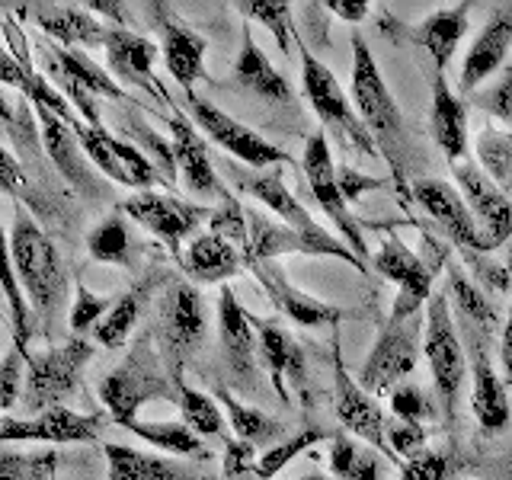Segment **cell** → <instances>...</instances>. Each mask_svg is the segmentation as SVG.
Masks as SVG:
<instances>
[{"label":"cell","mask_w":512,"mask_h":480,"mask_svg":"<svg viewBox=\"0 0 512 480\" xmlns=\"http://www.w3.org/2000/svg\"><path fill=\"white\" fill-rule=\"evenodd\" d=\"M330 439H333V432H327L324 426H308V429L295 432L292 439L266 448L263 458L256 461V480H272L292 458H298L301 452H308V448H314L317 442H330Z\"/></svg>","instance_id":"43"},{"label":"cell","mask_w":512,"mask_h":480,"mask_svg":"<svg viewBox=\"0 0 512 480\" xmlns=\"http://www.w3.org/2000/svg\"><path fill=\"white\" fill-rule=\"evenodd\" d=\"M372 266H375V272H381L384 279H391L397 285V301L391 308L394 320L420 314V308L429 304L432 276H436V269H432L426 260H420L410 247L400 244L394 234L384 240L381 250L372 256Z\"/></svg>","instance_id":"15"},{"label":"cell","mask_w":512,"mask_h":480,"mask_svg":"<svg viewBox=\"0 0 512 480\" xmlns=\"http://www.w3.org/2000/svg\"><path fill=\"white\" fill-rule=\"evenodd\" d=\"M301 80H304V96H308L311 109L317 112L324 132H330L336 141H343L346 148L359 151L365 157H381L375 138L368 135V128L359 116V109L352 106V100L346 96V90L340 87V80L333 77V71L327 64H320L308 45L301 48Z\"/></svg>","instance_id":"4"},{"label":"cell","mask_w":512,"mask_h":480,"mask_svg":"<svg viewBox=\"0 0 512 480\" xmlns=\"http://www.w3.org/2000/svg\"><path fill=\"white\" fill-rule=\"evenodd\" d=\"M500 368H503L506 388L512 391V308H509V317L503 324V336H500Z\"/></svg>","instance_id":"58"},{"label":"cell","mask_w":512,"mask_h":480,"mask_svg":"<svg viewBox=\"0 0 512 480\" xmlns=\"http://www.w3.org/2000/svg\"><path fill=\"white\" fill-rule=\"evenodd\" d=\"M410 192H413L416 205H420L423 212L439 224L455 247L474 250V253L487 250L484 234H480V228H477V218L471 212V205L461 199V192L452 183L432 180V176H420V180H413Z\"/></svg>","instance_id":"18"},{"label":"cell","mask_w":512,"mask_h":480,"mask_svg":"<svg viewBox=\"0 0 512 480\" xmlns=\"http://www.w3.org/2000/svg\"><path fill=\"white\" fill-rule=\"evenodd\" d=\"M125 429L135 432L141 442H148L154 448H164V452H170V455H186V458L205 455L208 458V452L202 448V439L186 423H141V420H135Z\"/></svg>","instance_id":"41"},{"label":"cell","mask_w":512,"mask_h":480,"mask_svg":"<svg viewBox=\"0 0 512 480\" xmlns=\"http://www.w3.org/2000/svg\"><path fill=\"white\" fill-rule=\"evenodd\" d=\"M154 16L151 23L157 26V36H160V55H164V64L167 71L173 74L176 84L183 87L186 100L192 93V87H196V80L205 74V52H208V42L199 36L196 29H189L180 16L167 13L164 4L157 7H148Z\"/></svg>","instance_id":"22"},{"label":"cell","mask_w":512,"mask_h":480,"mask_svg":"<svg viewBox=\"0 0 512 480\" xmlns=\"http://www.w3.org/2000/svg\"><path fill=\"white\" fill-rule=\"evenodd\" d=\"M247 231L250 244L244 250V266L260 260H279L285 253H304V256H330L327 247H320L317 240L292 231L288 224H279L266 215H256L247 208Z\"/></svg>","instance_id":"31"},{"label":"cell","mask_w":512,"mask_h":480,"mask_svg":"<svg viewBox=\"0 0 512 480\" xmlns=\"http://www.w3.org/2000/svg\"><path fill=\"white\" fill-rule=\"evenodd\" d=\"M218 336H221V352L224 365H228L234 388L253 391L256 378V352H260V333H256L253 317L240 308L237 295L228 285L218 295Z\"/></svg>","instance_id":"19"},{"label":"cell","mask_w":512,"mask_h":480,"mask_svg":"<svg viewBox=\"0 0 512 480\" xmlns=\"http://www.w3.org/2000/svg\"><path fill=\"white\" fill-rule=\"evenodd\" d=\"M141 301H144L141 288H132V292H125L116 304H112V311L100 320V327L93 330L96 343L106 346V349H119V346H125L128 333H132L135 324H138Z\"/></svg>","instance_id":"44"},{"label":"cell","mask_w":512,"mask_h":480,"mask_svg":"<svg viewBox=\"0 0 512 480\" xmlns=\"http://www.w3.org/2000/svg\"><path fill=\"white\" fill-rule=\"evenodd\" d=\"M448 295H452L458 317H464V324H474L480 330H493L496 311L487 304V295L480 292L458 266H448Z\"/></svg>","instance_id":"42"},{"label":"cell","mask_w":512,"mask_h":480,"mask_svg":"<svg viewBox=\"0 0 512 480\" xmlns=\"http://www.w3.org/2000/svg\"><path fill=\"white\" fill-rule=\"evenodd\" d=\"M74 135L80 141V148H84L87 157L93 160V167H100L109 180H116L122 186L144 189V192H148L151 186H157V183H164L151 160L144 157L141 148H135L132 141H122L116 135H109L103 125H90V122L80 119L74 125Z\"/></svg>","instance_id":"13"},{"label":"cell","mask_w":512,"mask_h":480,"mask_svg":"<svg viewBox=\"0 0 512 480\" xmlns=\"http://www.w3.org/2000/svg\"><path fill=\"white\" fill-rule=\"evenodd\" d=\"M103 455L109 464V480H205L180 461L138 452L119 442H106Z\"/></svg>","instance_id":"34"},{"label":"cell","mask_w":512,"mask_h":480,"mask_svg":"<svg viewBox=\"0 0 512 480\" xmlns=\"http://www.w3.org/2000/svg\"><path fill=\"white\" fill-rule=\"evenodd\" d=\"M90 356L93 346L80 336L45 352H26V407L36 416L42 410L61 407V400L80 388V372Z\"/></svg>","instance_id":"8"},{"label":"cell","mask_w":512,"mask_h":480,"mask_svg":"<svg viewBox=\"0 0 512 480\" xmlns=\"http://www.w3.org/2000/svg\"><path fill=\"white\" fill-rule=\"evenodd\" d=\"M42 55H45V77L61 93H90V96H106L112 103H132L119 80L109 71H103V64L90 61L80 48H61V45H48L42 42Z\"/></svg>","instance_id":"21"},{"label":"cell","mask_w":512,"mask_h":480,"mask_svg":"<svg viewBox=\"0 0 512 480\" xmlns=\"http://www.w3.org/2000/svg\"><path fill=\"white\" fill-rule=\"evenodd\" d=\"M256 333H260V362L272 378V388L282 397V404H288V388H301L304 378H308L304 349L292 333L269 324V320H260Z\"/></svg>","instance_id":"29"},{"label":"cell","mask_w":512,"mask_h":480,"mask_svg":"<svg viewBox=\"0 0 512 480\" xmlns=\"http://www.w3.org/2000/svg\"><path fill=\"white\" fill-rule=\"evenodd\" d=\"M333 413L349 436H359L365 445H372L378 455H384V461H397V455L388 445V420H384V410L378 407V400L349 375L340 343H333Z\"/></svg>","instance_id":"10"},{"label":"cell","mask_w":512,"mask_h":480,"mask_svg":"<svg viewBox=\"0 0 512 480\" xmlns=\"http://www.w3.org/2000/svg\"><path fill=\"white\" fill-rule=\"evenodd\" d=\"M330 471L336 480H381V455L372 445H359L349 432H333Z\"/></svg>","instance_id":"37"},{"label":"cell","mask_w":512,"mask_h":480,"mask_svg":"<svg viewBox=\"0 0 512 480\" xmlns=\"http://www.w3.org/2000/svg\"><path fill=\"white\" fill-rule=\"evenodd\" d=\"M391 410H394V420H407V423H423L439 413V407L432 404V397L420 384H410V381L397 384L391 391Z\"/></svg>","instance_id":"49"},{"label":"cell","mask_w":512,"mask_h":480,"mask_svg":"<svg viewBox=\"0 0 512 480\" xmlns=\"http://www.w3.org/2000/svg\"><path fill=\"white\" fill-rule=\"evenodd\" d=\"M87 250L96 263H109V266H135V253H138V240L128 231L125 218H106L103 224L87 234Z\"/></svg>","instance_id":"39"},{"label":"cell","mask_w":512,"mask_h":480,"mask_svg":"<svg viewBox=\"0 0 512 480\" xmlns=\"http://www.w3.org/2000/svg\"><path fill=\"white\" fill-rule=\"evenodd\" d=\"M100 397L109 410V420L116 426H128L138 420V410L148 404V400L160 397V400H173L176 404V381L173 375L167 378L160 372V362L154 356V349L148 340H141L128 359L109 372L100 384Z\"/></svg>","instance_id":"3"},{"label":"cell","mask_w":512,"mask_h":480,"mask_svg":"<svg viewBox=\"0 0 512 480\" xmlns=\"http://www.w3.org/2000/svg\"><path fill=\"white\" fill-rule=\"evenodd\" d=\"M388 445L397 458H413L426 452V426L407 420H388Z\"/></svg>","instance_id":"55"},{"label":"cell","mask_w":512,"mask_h":480,"mask_svg":"<svg viewBox=\"0 0 512 480\" xmlns=\"http://www.w3.org/2000/svg\"><path fill=\"white\" fill-rule=\"evenodd\" d=\"M7 247H10L7 256L16 269V279H20V285L29 295V304L36 308L42 324H52V320L61 317L64 304H68V276H64L58 247L26 208L16 212Z\"/></svg>","instance_id":"2"},{"label":"cell","mask_w":512,"mask_h":480,"mask_svg":"<svg viewBox=\"0 0 512 480\" xmlns=\"http://www.w3.org/2000/svg\"><path fill=\"white\" fill-rule=\"evenodd\" d=\"M119 212L128 215L132 221H138L141 228H148L154 237L164 240L173 253H180L183 240L189 234H196V228L205 218H212V212L202 205H192L186 199L164 196V192H151V189L138 192V196H132V199H125L119 205Z\"/></svg>","instance_id":"14"},{"label":"cell","mask_w":512,"mask_h":480,"mask_svg":"<svg viewBox=\"0 0 512 480\" xmlns=\"http://www.w3.org/2000/svg\"><path fill=\"white\" fill-rule=\"evenodd\" d=\"M173 381H176V404L183 410V423L196 432L199 439L224 436V413H221V404L215 400V394L189 388L183 375H173Z\"/></svg>","instance_id":"38"},{"label":"cell","mask_w":512,"mask_h":480,"mask_svg":"<svg viewBox=\"0 0 512 480\" xmlns=\"http://www.w3.org/2000/svg\"><path fill=\"white\" fill-rule=\"evenodd\" d=\"M189 109H192V119H196V125L202 128V132L212 138L218 148L228 151L231 157L244 160L250 170L292 164V154L276 148V144L266 141L260 132H253V128H247L244 122H237L234 116H228V112L212 106L208 100L189 96Z\"/></svg>","instance_id":"12"},{"label":"cell","mask_w":512,"mask_h":480,"mask_svg":"<svg viewBox=\"0 0 512 480\" xmlns=\"http://www.w3.org/2000/svg\"><path fill=\"white\" fill-rule=\"evenodd\" d=\"M237 10L244 13L247 20L263 23L272 32V39L279 42L282 55L292 52V39H295L292 4H285V0H244V4H237Z\"/></svg>","instance_id":"45"},{"label":"cell","mask_w":512,"mask_h":480,"mask_svg":"<svg viewBox=\"0 0 512 480\" xmlns=\"http://www.w3.org/2000/svg\"><path fill=\"white\" fill-rule=\"evenodd\" d=\"M87 10H100L106 13L109 20H116V23H125V4H109V0H93V4H87Z\"/></svg>","instance_id":"60"},{"label":"cell","mask_w":512,"mask_h":480,"mask_svg":"<svg viewBox=\"0 0 512 480\" xmlns=\"http://www.w3.org/2000/svg\"><path fill=\"white\" fill-rule=\"evenodd\" d=\"M215 400L224 407V413H228L231 429L237 432L240 442H250L253 448H272V445H279L276 439L285 432L282 423H276L263 410L240 404V400L228 388H215Z\"/></svg>","instance_id":"36"},{"label":"cell","mask_w":512,"mask_h":480,"mask_svg":"<svg viewBox=\"0 0 512 480\" xmlns=\"http://www.w3.org/2000/svg\"><path fill=\"white\" fill-rule=\"evenodd\" d=\"M304 173H308V186L314 192L317 205L324 208V215L333 221L336 234L346 240V247L359 256V260L368 266L372 263V253H368L365 234L359 228V218L349 212V202L340 189V180H336V167H333V154L327 144V132L311 135L308 148H304Z\"/></svg>","instance_id":"9"},{"label":"cell","mask_w":512,"mask_h":480,"mask_svg":"<svg viewBox=\"0 0 512 480\" xmlns=\"http://www.w3.org/2000/svg\"><path fill=\"white\" fill-rule=\"evenodd\" d=\"M106 426L103 413H77L68 407L42 410L32 420H13L4 416L0 423V442H45V445H68V442H96Z\"/></svg>","instance_id":"16"},{"label":"cell","mask_w":512,"mask_h":480,"mask_svg":"<svg viewBox=\"0 0 512 480\" xmlns=\"http://www.w3.org/2000/svg\"><path fill=\"white\" fill-rule=\"evenodd\" d=\"M256 448L250 442H228L224 445V480H234V477H256Z\"/></svg>","instance_id":"56"},{"label":"cell","mask_w":512,"mask_h":480,"mask_svg":"<svg viewBox=\"0 0 512 480\" xmlns=\"http://www.w3.org/2000/svg\"><path fill=\"white\" fill-rule=\"evenodd\" d=\"M512 48V4L496 7L487 26L480 29V36L468 48L461 64V96H474L480 84H487L503 68V61Z\"/></svg>","instance_id":"25"},{"label":"cell","mask_w":512,"mask_h":480,"mask_svg":"<svg viewBox=\"0 0 512 480\" xmlns=\"http://www.w3.org/2000/svg\"><path fill=\"white\" fill-rule=\"evenodd\" d=\"M333 16H340L346 23H362L368 16V4H346V0H327L324 4Z\"/></svg>","instance_id":"59"},{"label":"cell","mask_w":512,"mask_h":480,"mask_svg":"<svg viewBox=\"0 0 512 480\" xmlns=\"http://www.w3.org/2000/svg\"><path fill=\"white\" fill-rule=\"evenodd\" d=\"M423 352L432 368V384H436V397L445 423H455L458 413V394L464 375H468V356L458 340L452 308H448V295H432L426 304V336H423Z\"/></svg>","instance_id":"5"},{"label":"cell","mask_w":512,"mask_h":480,"mask_svg":"<svg viewBox=\"0 0 512 480\" xmlns=\"http://www.w3.org/2000/svg\"><path fill=\"white\" fill-rule=\"evenodd\" d=\"M423 336H426V314H413L404 320L388 317V324L381 327L378 340L368 352V359L359 372V384L368 394H384L394 391L397 384L416 368L423 352Z\"/></svg>","instance_id":"7"},{"label":"cell","mask_w":512,"mask_h":480,"mask_svg":"<svg viewBox=\"0 0 512 480\" xmlns=\"http://www.w3.org/2000/svg\"><path fill=\"white\" fill-rule=\"evenodd\" d=\"M487 336L490 330L464 324V343H468V359H471V410L480 429L493 436V432L506 429L509 423V397H506V381L496 375V368L490 362Z\"/></svg>","instance_id":"17"},{"label":"cell","mask_w":512,"mask_h":480,"mask_svg":"<svg viewBox=\"0 0 512 480\" xmlns=\"http://www.w3.org/2000/svg\"><path fill=\"white\" fill-rule=\"evenodd\" d=\"M167 125H170V135H173L170 141H173L176 167L183 170L186 189L192 192V196H199V199H218L221 205L231 202L234 196L221 186L215 164H212V157H208V148H205L196 122L173 109L167 116Z\"/></svg>","instance_id":"23"},{"label":"cell","mask_w":512,"mask_h":480,"mask_svg":"<svg viewBox=\"0 0 512 480\" xmlns=\"http://www.w3.org/2000/svg\"><path fill=\"white\" fill-rule=\"evenodd\" d=\"M205 336V301L196 285L176 282L160 301L157 340L170 362V375H180L183 362L199 349Z\"/></svg>","instance_id":"11"},{"label":"cell","mask_w":512,"mask_h":480,"mask_svg":"<svg viewBox=\"0 0 512 480\" xmlns=\"http://www.w3.org/2000/svg\"><path fill=\"white\" fill-rule=\"evenodd\" d=\"M186 272L192 279L199 282H224L240 272V266H244V253H240L231 240H224L218 234H199L196 240L189 244L186 256Z\"/></svg>","instance_id":"35"},{"label":"cell","mask_w":512,"mask_h":480,"mask_svg":"<svg viewBox=\"0 0 512 480\" xmlns=\"http://www.w3.org/2000/svg\"><path fill=\"white\" fill-rule=\"evenodd\" d=\"M336 180H340V189H343L346 202H356L359 196H365V192H372V189H381V186H384V180H375V176H365V173L352 170V167H336Z\"/></svg>","instance_id":"57"},{"label":"cell","mask_w":512,"mask_h":480,"mask_svg":"<svg viewBox=\"0 0 512 480\" xmlns=\"http://www.w3.org/2000/svg\"><path fill=\"white\" fill-rule=\"evenodd\" d=\"M4 292H7V308H10V330H13V343L26 352L32 333H36V308L26 304V288L16 279V269L7 256V266H4Z\"/></svg>","instance_id":"46"},{"label":"cell","mask_w":512,"mask_h":480,"mask_svg":"<svg viewBox=\"0 0 512 480\" xmlns=\"http://www.w3.org/2000/svg\"><path fill=\"white\" fill-rule=\"evenodd\" d=\"M448 474H452V458L432 448L400 464V480H448Z\"/></svg>","instance_id":"54"},{"label":"cell","mask_w":512,"mask_h":480,"mask_svg":"<svg viewBox=\"0 0 512 480\" xmlns=\"http://www.w3.org/2000/svg\"><path fill=\"white\" fill-rule=\"evenodd\" d=\"M295 480H330L327 474H317V471H311V474H301V477H295Z\"/></svg>","instance_id":"61"},{"label":"cell","mask_w":512,"mask_h":480,"mask_svg":"<svg viewBox=\"0 0 512 480\" xmlns=\"http://www.w3.org/2000/svg\"><path fill=\"white\" fill-rule=\"evenodd\" d=\"M138 138L144 144V157L151 160L154 170L160 173V180H164L170 189L176 183V154H173V141L167 138H160L154 128L148 122H141V119H132V125H128V141Z\"/></svg>","instance_id":"48"},{"label":"cell","mask_w":512,"mask_h":480,"mask_svg":"<svg viewBox=\"0 0 512 480\" xmlns=\"http://www.w3.org/2000/svg\"><path fill=\"white\" fill-rule=\"evenodd\" d=\"M429 128L432 138L448 157V164H464L468 160V106L458 100L455 90H448L445 74L432 84V109H429Z\"/></svg>","instance_id":"30"},{"label":"cell","mask_w":512,"mask_h":480,"mask_svg":"<svg viewBox=\"0 0 512 480\" xmlns=\"http://www.w3.org/2000/svg\"><path fill=\"white\" fill-rule=\"evenodd\" d=\"M455 180L464 192V202L471 205L474 218L480 221V234H484L487 250H496L512 237V199L503 192L490 176L480 170V164H455Z\"/></svg>","instance_id":"20"},{"label":"cell","mask_w":512,"mask_h":480,"mask_svg":"<svg viewBox=\"0 0 512 480\" xmlns=\"http://www.w3.org/2000/svg\"><path fill=\"white\" fill-rule=\"evenodd\" d=\"M468 13H471V4L442 7L436 13H429L423 23L407 29L410 42L426 48L429 58L436 61L439 74H445V68L452 64V58L458 52V42L464 39V32H468Z\"/></svg>","instance_id":"32"},{"label":"cell","mask_w":512,"mask_h":480,"mask_svg":"<svg viewBox=\"0 0 512 480\" xmlns=\"http://www.w3.org/2000/svg\"><path fill=\"white\" fill-rule=\"evenodd\" d=\"M228 173H231V180H234L240 189L250 192L253 199H260L276 218H282V224H288V228L298 231V234H304V237L317 240L320 247H327L333 260H343V263H349L352 269H359V272H372V269H368V266L359 260L356 253H352V250L346 247V240H343V237H336V234H330L327 228H320V224L311 218L308 208H304V205L292 196V192H288V186L282 183V173H279V170L260 173V170H237V167H231Z\"/></svg>","instance_id":"6"},{"label":"cell","mask_w":512,"mask_h":480,"mask_svg":"<svg viewBox=\"0 0 512 480\" xmlns=\"http://www.w3.org/2000/svg\"><path fill=\"white\" fill-rule=\"evenodd\" d=\"M474 151L490 180L503 192H512V132H500V128H480L474 138Z\"/></svg>","instance_id":"40"},{"label":"cell","mask_w":512,"mask_h":480,"mask_svg":"<svg viewBox=\"0 0 512 480\" xmlns=\"http://www.w3.org/2000/svg\"><path fill=\"white\" fill-rule=\"evenodd\" d=\"M112 304L106 295H93L90 288L77 285V295H74V304H71V317H68V327L74 336H84L87 330H96L100 327V320L112 311Z\"/></svg>","instance_id":"51"},{"label":"cell","mask_w":512,"mask_h":480,"mask_svg":"<svg viewBox=\"0 0 512 480\" xmlns=\"http://www.w3.org/2000/svg\"><path fill=\"white\" fill-rule=\"evenodd\" d=\"M20 16L36 23L48 39H55L61 48H100L106 45V32L103 23L96 20L87 7H74V4H29L20 7Z\"/></svg>","instance_id":"26"},{"label":"cell","mask_w":512,"mask_h":480,"mask_svg":"<svg viewBox=\"0 0 512 480\" xmlns=\"http://www.w3.org/2000/svg\"><path fill=\"white\" fill-rule=\"evenodd\" d=\"M208 228H212V234L231 240V244L244 253L247 244H250V231H247V208H240L234 199L218 205L212 218H208Z\"/></svg>","instance_id":"52"},{"label":"cell","mask_w":512,"mask_h":480,"mask_svg":"<svg viewBox=\"0 0 512 480\" xmlns=\"http://www.w3.org/2000/svg\"><path fill=\"white\" fill-rule=\"evenodd\" d=\"M352 103H356L359 116L375 138L381 157L388 160L394 180L400 189H410L407 183V128L400 106L391 96L388 84L375 64V55L362 36H352Z\"/></svg>","instance_id":"1"},{"label":"cell","mask_w":512,"mask_h":480,"mask_svg":"<svg viewBox=\"0 0 512 480\" xmlns=\"http://www.w3.org/2000/svg\"><path fill=\"white\" fill-rule=\"evenodd\" d=\"M58 452H13L7 445L0 452V480H52Z\"/></svg>","instance_id":"47"},{"label":"cell","mask_w":512,"mask_h":480,"mask_svg":"<svg viewBox=\"0 0 512 480\" xmlns=\"http://www.w3.org/2000/svg\"><path fill=\"white\" fill-rule=\"evenodd\" d=\"M471 103L477 109H484L487 116H493L496 122H503L506 128H512V68H503L493 84H487L484 90H477L471 96Z\"/></svg>","instance_id":"50"},{"label":"cell","mask_w":512,"mask_h":480,"mask_svg":"<svg viewBox=\"0 0 512 480\" xmlns=\"http://www.w3.org/2000/svg\"><path fill=\"white\" fill-rule=\"evenodd\" d=\"M32 109H36V119H39L42 148H45L48 157H52V164L58 167V173L77 192H84V196H93V192H96V176L87 167V151L80 148L74 128L68 122H61L55 112H48L45 106H32Z\"/></svg>","instance_id":"27"},{"label":"cell","mask_w":512,"mask_h":480,"mask_svg":"<svg viewBox=\"0 0 512 480\" xmlns=\"http://www.w3.org/2000/svg\"><path fill=\"white\" fill-rule=\"evenodd\" d=\"M106 64L109 74H116L125 84H135L141 90L154 93L157 100L167 103L164 90H160L157 77H154V58H157V45L151 39L138 36V32H128L125 26H116L106 32Z\"/></svg>","instance_id":"28"},{"label":"cell","mask_w":512,"mask_h":480,"mask_svg":"<svg viewBox=\"0 0 512 480\" xmlns=\"http://www.w3.org/2000/svg\"><path fill=\"white\" fill-rule=\"evenodd\" d=\"M253 272V279L260 282V288L266 292V298L276 304V308L288 317L295 320L298 327H327V324H336L343 314L340 308H333V304H324L311 295H304L301 288H295L288 282V276L282 272V266L276 260H260V263H250L247 266Z\"/></svg>","instance_id":"24"},{"label":"cell","mask_w":512,"mask_h":480,"mask_svg":"<svg viewBox=\"0 0 512 480\" xmlns=\"http://www.w3.org/2000/svg\"><path fill=\"white\" fill-rule=\"evenodd\" d=\"M234 80L244 90L272 103H292V96H295L292 84L282 77V71H276V64L266 58L263 48L256 45L250 29H244V39H240V52L234 61Z\"/></svg>","instance_id":"33"},{"label":"cell","mask_w":512,"mask_h":480,"mask_svg":"<svg viewBox=\"0 0 512 480\" xmlns=\"http://www.w3.org/2000/svg\"><path fill=\"white\" fill-rule=\"evenodd\" d=\"M23 381H26V352L13 343L4 356V365H0V410H10L16 404Z\"/></svg>","instance_id":"53"}]
</instances>
